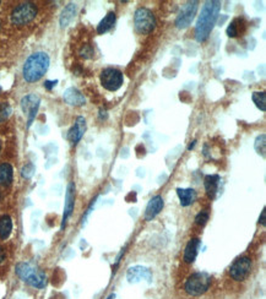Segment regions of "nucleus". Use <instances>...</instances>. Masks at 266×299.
<instances>
[{"label": "nucleus", "instance_id": "f257e3e1", "mask_svg": "<svg viewBox=\"0 0 266 299\" xmlns=\"http://www.w3.org/2000/svg\"><path fill=\"white\" fill-rule=\"evenodd\" d=\"M221 10V1L217 0H209L204 4L201 9V14L198 18L195 26V38L198 42H205L209 38L210 33L214 30L215 23L218 18V14Z\"/></svg>", "mask_w": 266, "mask_h": 299}, {"label": "nucleus", "instance_id": "f03ea898", "mask_svg": "<svg viewBox=\"0 0 266 299\" xmlns=\"http://www.w3.org/2000/svg\"><path fill=\"white\" fill-rule=\"evenodd\" d=\"M50 57L44 52H37L30 55L23 65V79L27 83H36L43 78L50 67Z\"/></svg>", "mask_w": 266, "mask_h": 299}, {"label": "nucleus", "instance_id": "7ed1b4c3", "mask_svg": "<svg viewBox=\"0 0 266 299\" xmlns=\"http://www.w3.org/2000/svg\"><path fill=\"white\" fill-rule=\"evenodd\" d=\"M16 275L26 282L30 286L34 288H44L47 286V276L42 270H39L37 266L30 263H20L16 265Z\"/></svg>", "mask_w": 266, "mask_h": 299}, {"label": "nucleus", "instance_id": "20e7f679", "mask_svg": "<svg viewBox=\"0 0 266 299\" xmlns=\"http://www.w3.org/2000/svg\"><path fill=\"white\" fill-rule=\"evenodd\" d=\"M211 281V276L207 272L191 273L184 283V289L189 296L199 297L209 291Z\"/></svg>", "mask_w": 266, "mask_h": 299}, {"label": "nucleus", "instance_id": "39448f33", "mask_svg": "<svg viewBox=\"0 0 266 299\" xmlns=\"http://www.w3.org/2000/svg\"><path fill=\"white\" fill-rule=\"evenodd\" d=\"M135 30L140 34H149L155 30L156 18L152 11L146 8H139L134 15Z\"/></svg>", "mask_w": 266, "mask_h": 299}, {"label": "nucleus", "instance_id": "423d86ee", "mask_svg": "<svg viewBox=\"0 0 266 299\" xmlns=\"http://www.w3.org/2000/svg\"><path fill=\"white\" fill-rule=\"evenodd\" d=\"M37 15V8L32 3L20 4L11 13V22L16 26H23L34 20Z\"/></svg>", "mask_w": 266, "mask_h": 299}, {"label": "nucleus", "instance_id": "0eeeda50", "mask_svg": "<svg viewBox=\"0 0 266 299\" xmlns=\"http://www.w3.org/2000/svg\"><path fill=\"white\" fill-rule=\"evenodd\" d=\"M101 83L106 90L114 92L118 91L122 87L123 83H124V76H123L122 71L114 67H107L101 72Z\"/></svg>", "mask_w": 266, "mask_h": 299}, {"label": "nucleus", "instance_id": "6e6552de", "mask_svg": "<svg viewBox=\"0 0 266 299\" xmlns=\"http://www.w3.org/2000/svg\"><path fill=\"white\" fill-rule=\"evenodd\" d=\"M198 8H199V1L194 0V1H188L182 6L181 11H179L178 16L176 20L177 29L184 30L186 27L190 26V23L195 18L197 15Z\"/></svg>", "mask_w": 266, "mask_h": 299}, {"label": "nucleus", "instance_id": "1a4fd4ad", "mask_svg": "<svg viewBox=\"0 0 266 299\" xmlns=\"http://www.w3.org/2000/svg\"><path fill=\"white\" fill-rule=\"evenodd\" d=\"M39 104H41V98L34 93H30L21 100V109L27 116V127L29 128L31 127L32 121L36 118Z\"/></svg>", "mask_w": 266, "mask_h": 299}, {"label": "nucleus", "instance_id": "9d476101", "mask_svg": "<svg viewBox=\"0 0 266 299\" xmlns=\"http://www.w3.org/2000/svg\"><path fill=\"white\" fill-rule=\"evenodd\" d=\"M251 270V260L248 256L238 258L230 267V275L235 281H244Z\"/></svg>", "mask_w": 266, "mask_h": 299}, {"label": "nucleus", "instance_id": "9b49d317", "mask_svg": "<svg viewBox=\"0 0 266 299\" xmlns=\"http://www.w3.org/2000/svg\"><path fill=\"white\" fill-rule=\"evenodd\" d=\"M74 205H75V184L69 183L66 188V195H65V205H64V214H63L62 221V230H64L66 226V222L69 217L71 216L74 211Z\"/></svg>", "mask_w": 266, "mask_h": 299}, {"label": "nucleus", "instance_id": "f8f14e48", "mask_svg": "<svg viewBox=\"0 0 266 299\" xmlns=\"http://www.w3.org/2000/svg\"><path fill=\"white\" fill-rule=\"evenodd\" d=\"M127 279L130 283H136L141 280H146L148 282L152 281V272L148 267L144 266H134L130 267L127 272Z\"/></svg>", "mask_w": 266, "mask_h": 299}, {"label": "nucleus", "instance_id": "ddd939ff", "mask_svg": "<svg viewBox=\"0 0 266 299\" xmlns=\"http://www.w3.org/2000/svg\"><path fill=\"white\" fill-rule=\"evenodd\" d=\"M85 132H86L85 118H83V116H78L75 120V124L72 125V128L69 130V133H67V140H69L72 145H76L81 139H83Z\"/></svg>", "mask_w": 266, "mask_h": 299}, {"label": "nucleus", "instance_id": "4468645a", "mask_svg": "<svg viewBox=\"0 0 266 299\" xmlns=\"http://www.w3.org/2000/svg\"><path fill=\"white\" fill-rule=\"evenodd\" d=\"M165 206V201L161 195H156L149 201L146 210H145V219L146 221H152Z\"/></svg>", "mask_w": 266, "mask_h": 299}, {"label": "nucleus", "instance_id": "2eb2a0df", "mask_svg": "<svg viewBox=\"0 0 266 299\" xmlns=\"http://www.w3.org/2000/svg\"><path fill=\"white\" fill-rule=\"evenodd\" d=\"M64 101L66 102L69 106H74V107H81L86 103V98L78 88L75 87H70L67 90H65L64 92Z\"/></svg>", "mask_w": 266, "mask_h": 299}, {"label": "nucleus", "instance_id": "dca6fc26", "mask_svg": "<svg viewBox=\"0 0 266 299\" xmlns=\"http://www.w3.org/2000/svg\"><path fill=\"white\" fill-rule=\"evenodd\" d=\"M201 240L199 238H191L186 244L185 249H184V261L186 264H193L198 256V251H199Z\"/></svg>", "mask_w": 266, "mask_h": 299}, {"label": "nucleus", "instance_id": "f3484780", "mask_svg": "<svg viewBox=\"0 0 266 299\" xmlns=\"http://www.w3.org/2000/svg\"><path fill=\"white\" fill-rule=\"evenodd\" d=\"M218 184H220V176H217V174H209V176L205 177V190H206L207 196H209L211 200H214V199L216 198L217 191H218Z\"/></svg>", "mask_w": 266, "mask_h": 299}, {"label": "nucleus", "instance_id": "a211bd4d", "mask_svg": "<svg viewBox=\"0 0 266 299\" xmlns=\"http://www.w3.org/2000/svg\"><path fill=\"white\" fill-rule=\"evenodd\" d=\"M177 195H178L179 202H181V205L183 207L190 206V205L193 204V202H194L198 198L197 191L191 188H188V189L178 188L177 189Z\"/></svg>", "mask_w": 266, "mask_h": 299}, {"label": "nucleus", "instance_id": "6ab92c4d", "mask_svg": "<svg viewBox=\"0 0 266 299\" xmlns=\"http://www.w3.org/2000/svg\"><path fill=\"white\" fill-rule=\"evenodd\" d=\"M14 178V168L9 163L0 165V185L10 186Z\"/></svg>", "mask_w": 266, "mask_h": 299}, {"label": "nucleus", "instance_id": "aec40b11", "mask_svg": "<svg viewBox=\"0 0 266 299\" xmlns=\"http://www.w3.org/2000/svg\"><path fill=\"white\" fill-rule=\"evenodd\" d=\"M13 232V218L9 215L0 217V239L5 240Z\"/></svg>", "mask_w": 266, "mask_h": 299}, {"label": "nucleus", "instance_id": "412c9836", "mask_svg": "<svg viewBox=\"0 0 266 299\" xmlns=\"http://www.w3.org/2000/svg\"><path fill=\"white\" fill-rule=\"evenodd\" d=\"M75 14H76V5L75 4H67L66 6H65L64 10L62 11V15H60L59 17V23L60 26L64 29V27H66L67 25H69L70 22H71V20L74 17H75Z\"/></svg>", "mask_w": 266, "mask_h": 299}, {"label": "nucleus", "instance_id": "4be33fe9", "mask_svg": "<svg viewBox=\"0 0 266 299\" xmlns=\"http://www.w3.org/2000/svg\"><path fill=\"white\" fill-rule=\"evenodd\" d=\"M114 22H116V14H114L113 11H111V13L107 14L103 17V20L99 23L97 32H99L100 34L106 33V32H108L109 30L114 26Z\"/></svg>", "mask_w": 266, "mask_h": 299}, {"label": "nucleus", "instance_id": "5701e85b", "mask_svg": "<svg viewBox=\"0 0 266 299\" xmlns=\"http://www.w3.org/2000/svg\"><path fill=\"white\" fill-rule=\"evenodd\" d=\"M251 100H253L255 106L258 107L260 111H263V112L266 111V93L265 92H253V95H251Z\"/></svg>", "mask_w": 266, "mask_h": 299}, {"label": "nucleus", "instance_id": "b1692460", "mask_svg": "<svg viewBox=\"0 0 266 299\" xmlns=\"http://www.w3.org/2000/svg\"><path fill=\"white\" fill-rule=\"evenodd\" d=\"M254 147H255V151L259 153V155L265 157V152H266V135L265 134H261L256 137Z\"/></svg>", "mask_w": 266, "mask_h": 299}, {"label": "nucleus", "instance_id": "393cba45", "mask_svg": "<svg viewBox=\"0 0 266 299\" xmlns=\"http://www.w3.org/2000/svg\"><path fill=\"white\" fill-rule=\"evenodd\" d=\"M11 112H13V109H11L10 104L6 102H0V123L6 120L10 116Z\"/></svg>", "mask_w": 266, "mask_h": 299}, {"label": "nucleus", "instance_id": "a878e982", "mask_svg": "<svg viewBox=\"0 0 266 299\" xmlns=\"http://www.w3.org/2000/svg\"><path fill=\"white\" fill-rule=\"evenodd\" d=\"M34 174V166L32 165V163H27L26 166H23L22 169H21V176L23 177V178L30 179L32 178Z\"/></svg>", "mask_w": 266, "mask_h": 299}, {"label": "nucleus", "instance_id": "bb28decb", "mask_svg": "<svg viewBox=\"0 0 266 299\" xmlns=\"http://www.w3.org/2000/svg\"><path fill=\"white\" fill-rule=\"evenodd\" d=\"M209 217H210V215H209V212L207 211H201V212H199V214L197 215V217H195V223L198 224V226H205V224L207 223V221H209Z\"/></svg>", "mask_w": 266, "mask_h": 299}, {"label": "nucleus", "instance_id": "cd10ccee", "mask_svg": "<svg viewBox=\"0 0 266 299\" xmlns=\"http://www.w3.org/2000/svg\"><path fill=\"white\" fill-rule=\"evenodd\" d=\"M238 27H237V21H233L227 29V36L228 37H237L238 36Z\"/></svg>", "mask_w": 266, "mask_h": 299}, {"label": "nucleus", "instance_id": "c85d7f7f", "mask_svg": "<svg viewBox=\"0 0 266 299\" xmlns=\"http://www.w3.org/2000/svg\"><path fill=\"white\" fill-rule=\"evenodd\" d=\"M93 54V49L91 48L90 46H86L85 48L81 50V55H83V58H91Z\"/></svg>", "mask_w": 266, "mask_h": 299}, {"label": "nucleus", "instance_id": "c756f323", "mask_svg": "<svg viewBox=\"0 0 266 299\" xmlns=\"http://www.w3.org/2000/svg\"><path fill=\"white\" fill-rule=\"evenodd\" d=\"M265 216H266V210L263 209V211H261V215H260V218H259V223L261 224V226H264L265 227Z\"/></svg>", "mask_w": 266, "mask_h": 299}, {"label": "nucleus", "instance_id": "7c9ffc66", "mask_svg": "<svg viewBox=\"0 0 266 299\" xmlns=\"http://www.w3.org/2000/svg\"><path fill=\"white\" fill-rule=\"evenodd\" d=\"M55 83H57V81H46L44 86H46L47 90H52V88L55 86Z\"/></svg>", "mask_w": 266, "mask_h": 299}, {"label": "nucleus", "instance_id": "2f4dec72", "mask_svg": "<svg viewBox=\"0 0 266 299\" xmlns=\"http://www.w3.org/2000/svg\"><path fill=\"white\" fill-rule=\"evenodd\" d=\"M5 260V251H4L3 248H0V264Z\"/></svg>", "mask_w": 266, "mask_h": 299}, {"label": "nucleus", "instance_id": "473e14b6", "mask_svg": "<svg viewBox=\"0 0 266 299\" xmlns=\"http://www.w3.org/2000/svg\"><path fill=\"white\" fill-rule=\"evenodd\" d=\"M107 116H108V114H107V111H104V109H100V118L107 119Z\"/></svg>", "mask_w": 266, "mask_h": 299}, {"label": "nucleus", "instance_id": "72a5a7b5", "mask_svg": "<svg viewBox=\"0 0 266 299\" xmlns=\"http://www.w3.org/2000/svg\"><path fill=\"white\" fill-rule=\"evenodd\" d=\"M195 144H197V141H195V140H194V141H193V142H191V144H190V145H189V147H188V150H191V149H194V146H195Z\"/></svg>", "mask_w": 266, "mask_h": 299}, {"label": "nucleus", "instance_id": "f704fd0d", "mask_svg": "<svg viewBox=\"0 0 266 299\" xmlns=\"http://www.w3.org/2000/svg\"><path fill=\"white\" fill-rule=\"evenodd\" d=\"M116 298V294H111V296H108V298L107 299H114Z\"/></svg>", "mask_w": 266, "mask_h": 299}, {"label": "nucleus", "instance_id": "c9c22d12", "mask_svg": "<svg viewBox=\"0 0 266 299\" xmlns=\"http://www.w3.org/2000/svg\"><path fill=\"white\" fill-rule=\"evenodd\" d=\"M0 150H1V146H0Z\"/></svg>", "mask_w": 266, "mask_h": 299}]
</instances>
